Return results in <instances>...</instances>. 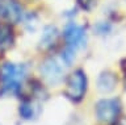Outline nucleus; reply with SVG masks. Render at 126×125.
Instances as JSON below:
<instances>
[{
  "label": "nucleus",
  "instance_id": "nucleus-1",
  "mask_svg": "<svg viewBox=\"0 0 126 125\" xmlns=\"http://www.w3.org/2000/svg\"><path fill=\"white\" fill-rule=\"evenodd\" d=\"M26 75V67L24 65L5 63L1 67V79L4 88L11 92H18L22 80Z\"/></svg>",
  "mask_w": 126,
  "mask_h": 125
},
{
  "label": "nucleus",
  "instance_id": "nucleus-2",
  "mask_svg": "<svg viewBox=\"0 0 126 125\" xmlns=\"http://www.w3.org/2000/svg\"><path fill=\"white\" fill-rule=\"evenodd\" d=\"M87 89V76L84 71L76 70L67 79L66 83V96L72 101H80Z\"/></svg>",
  "mask_w": 126,
  "mask_h": 125
},
{
  "label": "nucleus",
  "instance_id": "nucleus-3",
  "mask_svg": "<svg viewBox=\"0 0 126 125\" xmlns=\"http://www.w3.org/2000/svg\"><path fill=\"white\" fill-rule=\"evenodd\" d=\"M121 103L118 99H102L96 104V116L101 123L109 124L118 119Z\"/></svg>",
  "mask_w": 126,
  "mask_h": 125
},
{
  "label": "nucleus",
  "instance_id": "nucleus-4",
  "mask_svg": "<svg viewBox=\"0 0 126 125\" xmlns=\"http://www.w3.org/2000/svg\"><path fill=\"white\" fill-rule=\"evenodd\" d=\"M41 74L45 78V80L50 84H58L63 80L64 69L54 58H49L41 66Z\"/></svg>",
  "mask_w": 126,
  "mask_h": 125
},
{
  "label": "nucleus",
  "instance_id": "nucleus-5",
  "mask_svg": "<svg viewBox=\"0 0 126 125\" xmlns=\"http://www.w3.org/2000/svg\"><path fill=\"white\" fill-rule=\"evenodd\" d=\"M66 42L68 44L70 48L72 49H81L85 46L87 42V34L85 29L80 25H76L74 22H70L66 26L64 32H63Z\"/></svg>",
  "mask_w": 126,
  "mask_h": 125
},
{
  "label": "nucleus",
  "instance_id": "nucleus-6",
  "mask_svg": "<svg viewBox=\"0 0 126 125\" xmlns=\"http://www.w3.org/2000/svg\"><path fill=\"white\" fill-rule=\"evenodd\" d=\"M0 12H3L4 16L12 22L20 21L21 20V16H22L21 7H20V4L17 1H15V0H5V1L0 5Z\"/></svg>",
  "mask_w": 126,
  "mask_h": 125
},
{
  "label": "nucleus",
  "instance_id": "nucleus-7",
  "mask_svg": "<svg viewBox=\"0 0 126 125\" xmlns=\"http://www.w3.org/2000/svg\"><path fill=\"white\" fill-rule=\"evenodd\" d=\"M117 84V78L113 72L110 71H102L100 75H98L97 79V88L100 89L101 92L108 93L112 92L114 88H116Z\"/></svg>",
  "mask_w": 126,
  "mask_h": 125
},
{
  "label": "nucleus",
  "instance_id": "nucleus-8",
  "mask_svg": "<svg viewBox=\"0 0 126 125\" xmlns=\"http://www.w3.org/2000/svg\"><path fill=\"white\" fill-rule=\"evenodd\" d=\"M57 38H58L57 28L53 25L46 26L45 30H43V33H42V37H41V46L43 49H50L51 46H54Z\"/></svg>",
  "mask_w": 126,
  "mask_h": 125
},
{
  "label": "nucleus",
  "instance_id": "nucleus-9",
  "mask_svg": "<svg viewBox=\"0 0 126 125\" xmlns=\"http://www.w3.org/2000/svg\"><path fill=\"white\" fill-rule=\"evenodd\" d=\"M13 44V32L11 25L1 24L0 25V49H8Z\"/></svg>",
  "mask_w": 126,
  "mask_h": 125
},
{
  "label": "nucleus",
  "instance_id": "nucleus-10",
  "mask_svg": "<svg viewBox=\"0 0 126 125\" xmlns=\"http://www.w3.org/2000/svg\"><path fill=\"white\" fill-rule=\"evenodd\" d=\"M20 115H21V117L25 120H30L32 117L34 116V108H33V105H32L30 101L25 100L21 105H20Z\"/></svg>",
  "mask_w": 126,
  "mask_h": 125
},
{
  "label": "nucleus",
  "instance_id": "nucleus-11",
  "mask_svg": "<svg viewBox=\"0 0 126 125\" xmlns=\"http://www.w3.org/2000/svg\"><path fill=\"white\" fill-rule=\"evenodd\" d=\"M75 49H72V48H67L64 52H63V61L66 62L67 65H70L71 62H72L74 59H75V52H74Z\"/></svg>",
  "mask_w": 126,
  "mask_h": 125
},
{
  "label": "nucleus",
  "instance_id": "nucleus-12",
  "mask_svg": "<svg viewBox=\"0 0 126 125\" xmlns=\"http://www.w3.org/2000/svg\"><path fill=\"white\" fill-rule=\"evenodd\" d=\"M78 3L85 11H92L93 7L96 5V0H78Z\"/></svg>",
  "mask_w": 126,
  "mask_h": 125
},
{
  "label": "nucleus",
  "instance_id": "nucleus-13",
  "mask_svg": "<svg viewBox=\"0 0 126 125\" xmlns=\"http://www.w3.org/2000/svg\"><path fill=\"white\" fill-rule=\"evenodd\" d=\"M96 29H97L98 34H105L106 32H109V30H110V25L105 24V22H100V24L97 25Z\"/></svg>",
  "mask_w": 126,
  "mask_h": 125
},
{
  "label": "nucleus",
  "instance_id": "nucleus-14",
  "mask_svg": "<svg viewBox=\"0 0 126 125\" xmlns=\"http://www.w3.org/2000/svg\"><path fill=\"white\" fill-rule=\"evenodd\" d=\"M113 125H126V117H118L113 123Z\"/></svg>",
  "mask_w": 126,
  "mask_h": 125
},
{
  "label": "nucleus",
  "instance_id": "nucleus-15",
  "mask_svg": "<svg viewBox=\"0 0 126 125\" xmlns=\"http://www.w3.org/2000/svg\"><path fill=\"white\" fill-rule=\"evenodd\" d=\"M125 87H126V75H125Z\"/></svg>",
  "mask_w": 126,
  "mask_h": 125
}]
</instances>
